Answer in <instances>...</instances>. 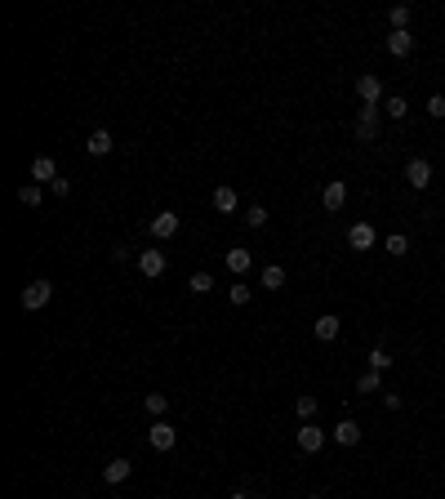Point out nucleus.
Instances as JSON below:
<instances>
[{
	"label": "nucleus",
	"instance_id": "20e7f679",
	"mask_svg": "<svg viewBox=\"0 0 445 499\" xmlns=\"http://www.w3.org/2000/svg\"><path fill=\"white\" fill-rule=\"evenodd\" d=\"M405 183H410L414 192H428L432 188V165L423 161V156H414V161L405 165Z\"/></svg>",
	"mask_w": 445,
	"mask_h": 499
},
{
	"label": "nucleus",
	"instance_id": "cd10ccee",
	"mask_svg": "<svg viewBox=\"0 0 445 499\" xmlns=\"http://www.w3.org/2000/svg\"><path fill=\"white\" fill-rule=\"evenodd\" d=\"M249 295H254V290H249L245 281H236L232 290H227V299H232V303H236V308H245V303H249Z\"/></svg>",
	"mask_w": 445,
	"mask_h": 499
},
{
	"label": "nucleus",
	"instance_id": "b1692460",
	"mask_svg": "<svg viewBox=\"0 0 445 499\" xmlns=\"http://www.w3.org/2000/svg\"><path fill=\"white\" fill-rule=\"evenodd\" d=\"M187 290H191V295H210V290H214V276H210V272H191Z\"/></svg>",
	"mask_w": 445,
	"mask_h": 499
},
{
	"label": "nucleus",
	"instance_id": "f3484780",
	"mask_svg": "<svg viewBox=\"0 0 445 499\" xmlns=\"http://www.w3.org/2000/svg\"><path fill=\"white\" fill-rule=\"evenodd\" d=\"M214 210H219V214H236L240 210V197H236L232 188H214Z\"/></svg>",
	"mask_w": 445,
	"mask_h": 499
},
{
	"label": "nucleus",
	"instance_id": "f704fd0d",
	"mask_svg": "<svg viewBox=\"0 0 445 499\" xmlns=\"http://www.w3.org/2000/svg\"><path fill=\"white\" fill-rule=\"evenodd\" d=\"M232 499H249V495H245V491H236V495H232Z\"/></svg>",
	"mask_w": 445,
	"mask_h": 499
},
{
	"label": "nucleus",
	"instance_id": "c85d7f7f",
	"mask_svg": "<svg viewBox=\"0 0 445 499\" xmlns=\"http://www.w3.org/2000/svg\"><path fill=\"white\" fill-rule=\"evenodd\" d=\"M245 223H249V227H263V223H268V205H249V210H245Z\"/></svg>",
	"mask_w": 445,
	"mask_h": 499
},
{
	"label": "nucleus",
	"instance_id": "f03ea898",
	"mask_svg": "<svg viewBox=\"0 0 445 499\" xmlns=\"http://www.w3.org/2000/svg\"><path fill=\"white\" fill-rule=\"evenodd\" d=\"M50 299H54V281H31L27 290H22V308L27 312H41Z\"/></svg>",
	"mask_w": 445,
	"mask_h": 499
},
{
	"label": "nucleus",
	"instance_id": "2eb2a0df",
	"mask_svg": "<svg viewBox=\"0 0 445 499\" xmlns=\"http://www.w3.org/2000/svg\"><path fill=\"white\" fill-rule=\"evenodd\" d=\"M227 267H232L236 276H245L249 267H254V254H249L245 246H236V250H227Z\"/></svg>",
	"mask_w": 445,
	"mask_h": 499
},
{
	"label": "nucleus",
	"instance_id": "473e14b6",
	"mask_svg": "<svg viewBox=\"0 0 445 499\" xmlns=\"http://www.w3.org/2000/svg\"><path fill=\"white\" fill-rule=\"evenodd\" d=\"M50 192H54V197H67V192H71V178H63V174H58L54 183H50Z\"/></svg>",
	"mask_w": 445,
	"mask_h": 499
},
{
	"label": "nucleus",
	"instance_id": "7c9ffc66",
	"mask_svg": "<svg viewBox=\"0 0 445 499\" xmlns=\"http://www.w3.org/2000/svg\"><path fill=\"white\" fill-rule=\"evenodd\" d=\"M428 116L445 120V94H432V99H428Z\"/></svg>",
	"mask_w": 445,
	"mask_h": 499
},
{
	"label": "nucleus",
	"instance_id": "9b49d317",
	"mask_svg": "<svg viewBox=\"0 0 445 499\" xmlns=\"http://www.w3.org/2000/svg\"><path fill=\"white\" fill-rule=\"evenodd\" d=\"M129 472H134V459L120 455V459H112V464L103 468V482H107V486H120V482H129Z\"/></svg>",
	"mask_w": 445,
	"mask_h": 499
},
{
	"label": "nucleus",
	"instance_id": "4468645a",
	"mask_svg": "<svg viewBox=\"0 0 445 499\" xmlns=\"http://www.w3.org/2000/svg\"><path fill=\"white\" fill-rule=\"evenodd\" d=\"M138 272H143V276H161V272H165V254H161V250H143V254H138Z\"/></svg>",
	"mask_w": 445,
	"mask_h": 499
},
{
	"label": "nucleus",
	"instance_id": "72a5a7b5",
	"mask_svg": "<svg viewBox=\"0 0 445 499\" xmlns=\"http://www.w3.org/2000/svg\"><path fill=\"white\" fill-rule=\"evenodd\" d=\"M383 406H388V410H401V393H383Z\"/></svg>",
	"mask_w": 445,
	"mask_h": 499
},
{
	"label": "nucleus",
	"instance_id": "6ab92c4d",
	"mask_svg": "<svg viewBox=\"0 0 445 499\" xmlns=\"http://www.w3.org/2000/svg\"><path fill=\"white\" fill-rule=\"evenodd\" d=\"M383 112H388L392 120H405V116H410V103H405L401 94H392V99H383Z\"/></svg>",
	"mask_w": 445,
	"mask_h": 499
},
{
	"label": "nucleus",
	"instance_id": "e433bc0d",
	"mask_svg": "<svg viewBox=\"0 0 445 499\" xmlns=\"http://www.w3.org/2000/svg\"><path fill=\"white\" fill-rule=\"evenodd\" d=\"M441 156H445V152H441Z\"/></svg>",
	"mask_w": 445,
	"mask_h": 499
},
{
	"label": "nucleus",
	"instance_id": "c756f323",
	"mask_svg": "<svg viewBox=\"0 0 445 499\" xmlns=\"http://www.w3.org/2000/svg\"><path fill=\"white\" fill-rule=\"evenodd\" d=\"M388 366H392V357H388L383 348H374V352H370V370H379V374H383Z\"/></svg>",
	"mask_w": 445,
	"mask_h": 499
},
{
	"label": "nucleus",
	"instance_id": "9d476101",
	"mask_svg": "<svg viewBox=\"0 0 445 499\" xmlns=\"http://www.w3.org/2000/svg\"><path fill=\"white\" fill-rule=\"evenodd\" d=\"M178 227H183V218H178V214H170V210L152 218V237H156V241H170V237L178 232Z\"/></svg>",
	"mask_w": 445,
	"mask_h": 499
},
{
	"label": "nucleus",
	"instance_id": "39448f33",
	"mask_svg": "<svg viewBox=\"0 0 445 499\" xmlns=\"http://www.w3.org/2000/svg\"><path fill=\"white\" fill-rule=\"evenodd\" d=\"M147 442H152V450H174L178 428H170V419H156L152 428H147Z\"/></svg>",
	"mask_w": 445,
	"mask_h": 499
},
{
	"label": "nucleus",
	"instance_id": "1a4fd4ad",
	"mask_svg": "<svg viewBox=\"0 0 445 499\" xmlns=\"http://www.w3.org/2000/svg\"><path fill=\"white\" fill-rule=\"evenodd\" d=\"M374 241H379V232L370 223H352V227H347V246H352V250H374Z\"/></svg>",
	"mask_w": 445,
	"mask_h": 499
},
{
	"label": "nucleus",
	"instance_id": "aec40b11",
	"mask_svg": "<svg viewBox=\"0 0 445 499\" xmlns=\"http://www.w3.org/2000/svg\"><path fill=\"white\" fill-rule=\"evenodd\" d=\"M316 406H321V401L312 397V393H303V397L294 401V410H298V419H303V423H312V419H316Z\"/></svg>",
	"mask_w": 445,
	"mask_h": 499
},
{
	"label": "nucleus",
	"instance_id": "ddd939ff",
	"mask_svg": "<svg viewBox=\"0 0 445 499\" xmlns=\"http://www.w3.org/2000/svg\"><path fill=\"white\" fill-rule=\"evenodd\" d=\"M54 178H58L54 156H36V161H31V183H45V188H50Z\"/></svg>",
	"mask_w": 445,
	"mask_h": 499
},
{
	"label": "nucleus",
	"instance_id": "f257e3e1",
	"mask_svg": "<svg viewBox=\"0 0 445 499\" xmlns=\"http://www.w3.org/2000/svg\"><path fill=\"white\" fill-rule=\"evenodd\" d=\"M356 99L370 103V107H383V80L374 71H365V76H356Z\"/></svg>",
	"mask_w": 445,
	"mask_h": 499
},
{
	"label": "nucleus",
	"instance_id": "c9c22d12",
	"mask_svg": "<svg viewBox=\"0 0 445 499\" xmlns=\"http://www.w3.org/2000/svg\"><path fill=\"white\" fill-rule=\"evenodd\" d=\"M307 499H321V495H307Z\"/></svg>",
	"mask_w": 445,
	"mask_h": 499
},
{
	"label": "nucleus",
	"instance_id": "6e6552de",
	"mask_svg": "<svg viewBox=\"0 0 445 499\" xmlns=\"http://www.w3.org/2000/svg\"><path fill=\"white\" fill-rule=\"evenodd\" d=\"M321 205H326L330 214H339L343 205H347V183H343V178H334V183H326V192H321Z\"/></svg>",
	"mask_w": 445,
	"mask_h": 499
},
{
	"label": "nucleus",
	"instance_id": "4be33fe9",
	"mask_svg": "<svg viewBox=\"0 0 445 499\" xmlns=\"http://www.w3.org/2000/svg\"><path fill=\"white\" fill-rule=\"evenodd\" d=\"M383 250H388V254H392V259H405V254H410V241H405L401 232H392L388 241H383Z\"/></svg>",
	"mask_w": 445,
	"mask_h": 499
},
{
	"label": "nucleus",
	"instance_id": "f8f14e48",
	"mask_svg": "<svg viewBox=\"0 0 445 499\" xmlns=\"http://www.w3.org/2000/svg\"><path fill=\"white\" fill-rule=\"evenodd\" d=\"M388 54L392 58H410L414 54V31H388Z\"/></svg>",
	"mask_w": 445,
	"mask_h": 499
},
{
	"label": "nucleus",
	"instance_id": "2f4dec72",
	"mask_svg": "<svg viewBox=\"0 0 445 499\" xmlns=\"http://www.w3.org/2000/svg\"><path fill=\"white\" fill-rule=\"evenodd\" d=\"M352 134H356V143H374L379 139V125H356Z\"/></svg>",
	"mask_w": 445,
	"mask_h": 499
},
{
	"label": "nucleus",
	"instance_id": "5701e85b",
	"mask_svg": "<svg viewBox=\"0 0 445 499\" xmlns=\"http://www.w3.org/2000/svg\"><path fill=\"white\" fill-rule=\"evenodd\" d=\"M388 22H392V31H410V5H396L388 14Z\"/></svg>",
	"mask_w": 445,
	"mask_h": 499
},
{
	"label": "nucleus",
	"instance_id": "0eeeda50",
	"mask_svg": "<svg viewBox=\"0 0 445 499\" xmlns=\"http://www.w3.org/2000/svg\"><path fill=\"white\" fill-rule=\"evenodd\" d=\"M339 330H343V321L334 312H326V316H316V321H312V335L321 339V344H334V339H339Z\"/></svg>",
	"mask_w": 445,
	"mask_h": 499
},
{
	"label": "nucleus",
	"instance_id": "bb28decb",
	"mask_svg": "<svg viewBox=\"0 0 445 499\" xmlns=\"http://www.w3.org/2000/svg\"><path fill=\"white\" fill-rule=\"evenodd\" d=\"M379 116H383V107H370V103H360V112H356V125H379Z\"/></svg>",
	"mask_w": 445,
	"mask_h": 499
},
{
	"label": "nucleus",
	"instance_id": "a878e982",
	"mask_svg": "<svg viewBox=\"0 0 445 499\" xmlns=\"http://www.w3.org/2000/svg\"><path fill=\"white\" fill-rule=\"evenodd\" d=\"M147 410H152L156 419H165V410H170V397H165V393H147Z\"/></svg>",
	"mask_w": 445,
	"mask_h": 499
},
{
	"label": "nucleus",
	"instance_id": "7ed1b4c3",
	"mask_svg": "<svg viewBox=\"0 0 445 499\" xmlns=\"http://www.w3.org/2000/svg\"><path fill=\"white\" fill-rule=\"evenodd\" d=\"M294 442H298V450H303V455H316V450L326 446L330 437H326V428H316V423H303V428L294 433Z\"/></svg>",
	"mask_w": 445,
	"mask_h": 499
},
{
	"label": "nucleus",
	"instance_id": "412c9836",
	"mask_svg": "<svg viewBox=\"0 0 445 499\" xmlns=\"http://www.w3.org/2000/svg\"><path fill=\"white\" fill-rule=\"evenodd\" d=\"M18 201L27 205V210H36V205L45 201V192H41V183H22V188H18Z\"/></svg>",
	"mask_w": 445,
	"mask_h": 499
},
{
	"label": "nucleus",
	"instance_id": "a211bd4d",
	"mask_svg": "<svg viewBox=\"0 0 445 499\" xmlns=\"http://www.w3.org/2000/svg\"><path fill=\"white\" fill-rule=\"evenodd\" d=\"M258 281H263V290H272V295H276V290L285 286V267H281V263H268V267L258 272Z\"/></svg>",
	"mask_w": 445,
	"mask_h": 499
},
{
	"label": "nucleus",
	"instance_id": "dca6fc26",
	"mask_svg": "<svg viewBox=\"0 0 445 499\" xmlns=\"http://www.w3.org/2000/svg\"><path fill=\"white\" fill-rule=\"evenodd\" d=\"M112 148H116V143H112V134H107V129H94L89 139H85V152L89 156H107Z\"/></svg>",
	"mask_w": 445,
	"mask_h": 499
},
{
	"label": "nucleus",
	"instance_id": "393cba45",
	"mask_svg": "<svg viewBox=\"0 0 445 499\" xmlns=\"http://www.w3.org/2000/svg\"><path fill=\"white\" fill-rule=\"evenodd\" d=\"M379 388H383V374H379V370H365V374L356 379V393H379Z\"/></svg>",
	"mask_w": 445,
	"mask_h": 499
},
{
	"label": "nucleus",
	"instance_id": "423d86ee",
	"mask_svg": "<svg viewBox=\"0 0 445 499\" xmlns=\"http://www.w3.org/2000/svg\"><path fill=\"white\" fill-rule=\"evenodd\" d=\"M330 442H334V446H343V450H347V446H356V442H360V423H356V419H339V423L330 428Z\"/></svg>",
	"mask_w": 445,
	"mask_h": 499
}]
</instances>
